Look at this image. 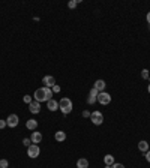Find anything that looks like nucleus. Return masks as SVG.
<instances>
[{
  "label": "nucleus",
  "mask_w": 150,
  "mask_h": 168,
  "mask_svg": "<svg viewBox=\"0 0 150 168\" xmlns=\"http://www.w3.org/2000/svg\"><path fill=\"white\" fill-rule=\"evenodd\" d=\"M35 101L38 102H48L50 99H53V90L48 87H39L36 92H35Z\"/></svg>",
  "instance_id": "obj_1"
},
{
  "label": "nucleus",
  "mask_w": 150,
  "mask_h": 168,
  "mask_svg": "<svg viewBox=\"0 0 150 168\" xmlns=\"http://www.w3.org/2000/svg\"><path fill=\"white\" fill-rule=\"evenodd\" d=\"M59 110L63 114H69L72 111V101L69 98H62V101L59 102Z\"/></svg>",
  "instance_id": "obj_2"
},
{
  "label": "nucleus",
  "mask_w": 150,
  "mask_h": 168,
  "mask_svg": "<svg viewBox=\"0 0 150 168\" xmlns=\"http://www.w3.org/2000/svg\"><path fill=\"white\" fill-rule=\"evenodd\" d=\"M27 155H29V158H38L39 155H41V149H39V146L38 144H30L29 147H27Z\"/></svg>",
  "instance_id": "obj_3"
},
{
  "label": "nucleus",
  "mask_w": 150,
  "mask_h": 168,
  "mask_svg": "<svg viewBox=\"0 0 150 168\" xmlns=\"http://www.w3.org/2000/svg\"><path fill=\"white\" fill-rule=\"evenodd\" d=\"M90 120H92L93 125L99 126L104 123V116H102V113H99V111H93L92 114H90Z\"/></svg>",
  "instance_id": "obj_4"
},
{
  "label": "nucleus",
  "mask_w": 150,
  "mask_h": 168,
  "mask_svg": "<svg viewBox=\"0 0 150 168\" xmlns=\"http://www.w3.org/2000/svg\"><path fill=\"white\" fill-rule=\"evenodd\" d=\"M98 101H99V104H102V105H108L110 102H111V95L107 92H101L99 95H98Z\"/></svg>",
  "instance_id": "obj_5"
},
{
  "label": "nucleus",
  "mask_w": 150,
  "mask_h": 168,
  "mask_svg": "<svg viewBox=\"0 0 150 168\" xmlns=\"http://www.w3.org/2000/svg\"><path fill=\"white\" fill-rule=\"evenodd\" d=\"M6 123H8L9 128H15V126H18V123H20V119H18L17 114H11V116L6 119Z\"/></svg>",
  "instance_id": "obj_6"
},
{
  "label": "nucleus",
  "mask_w": 150,
  "mask_h": 168,
  "mask_svg": "<svg viewBox=\"0 0 150 168\" xmlns=\"http://www.w3.org/2000/svg\"><path fill=\"white\" fill-rule=\"evenodd\" d=\"M42 83L45 84V87L53 89V86H56V80H54V77L47 75V77H44V78H42Z\"/></svg>",
  "instance_id": "obj_7"
},
{
  "label": "nucleus",
  "mask_w": 150,
  "mask_h": 168,
  "mask_svg": "<svg viewBox=\"0 0 150 168\" xmlns=\"http://www.w3.org/2000/svg\"><path fill=\"white\" fill-rule=\"evenodd\" d=\"M29 110H30L32 114H38L41 111V102L32 101V104H29Z\"/></svg>",
  "instance_id": "obj_8"
},
{
  "label": "nucleus",
  "mask_w": 150,
  "mask_h": 168,
  "mask_svg": "<svg viewBox=\"0 0 150 168\" xmlns=\"http://www.w3.org/2000/svg\"><path fill=\"white\" fill-rule=\"evenodd\" d=\"M93 87H95V89H96V90L101 93V92H104V90H105L107 84H105V81H104V80H96V81H95V84H93Z\"/></svg>",
  "instance_id": "obj_9"
},
{
  "label": "nucleus",
  "mask_w": 150,
  "mask_h": 168,
  "mask_svg": "<svg viewBox=\"0 0 150 168\" xmlns=\"http://www.w3.org/2000/svg\"><path fill=\"white\" fill-rule=\"evenodd\" d=\"M30 140H32V143L33 144H39L42 141V134L41 132H38V131H35V132H32Z\"/></svg>",
  "instance_id": "obj_10"
},
{
  "label": "nucleus",
  "mask_w": 150,
  "mask_h": 168,
  "mask_svg": "<svg viewBox=\"0 0 150 168\" xmlns=\"http://www.w3.org/2000/svg\"><path fill=\"white\" fill-rule=\"evenodd\" d=\"M47 108L50 110L51 113H53V111H57L59 110V102L56 101V99H50V101L47 102Z\"/></svg>",
  "instance_id": "obj_11"
},
{
  "label": "nucleus",
  "mask_w": 150,
  "mask_h": 168,
  "mask_svg": "<svg viewBox=\"0 0 150 168\" xmlns=\"http://www.w3.org/2000/svg\"><path fill=\"white\" fill-rule=\"evenodd\" d=\"M26 128L30 129V131H35V129L38 128V120H36V119H29V120L26 122Z\"/></svg>",
  "instance_id": "obj_12"
},
{
  "label": "nucleus",
  "mask_w": 150,
  "mask_h": 168,
  "mask_svg": "<svg viewBox=\"0 0 150 168\" xmlns=\"http://www.w3.org/2000/svg\"><path fill=\"white\" fill-rule=\"evenodd\" d=\"M54 138H56V141H59V143H63V141L66 140V132H63V131H57V132L54 134Z\"/></svg>",
  "instance_id": "obj_13"
},
{
  "label": "nucleus",
  "mask_w": 150,
  "mask_h": 168,
  "mask_svg": "<svg viewBox=\"0 0 150 168\" xmlns=\"http://www.w3.org/2000/svg\"><path fill=\"white\" fill-rule=\"evenodd\" d=\"M77 168H89V161L86 158H80L77 161Z\"/></svg>",
  "instance_id": "obj_14"
},
{
  "label": "nucleus",
  "mask_w": 150,
  "mask_h": 168,
  "mask_svg": "<svg viewBox=\"0 0 150 168\" xmlns=\"http://www.w3.org/2000/svg\"><path fill=\"white\" fill-rule=\"evenodd\" d=\"M104 162H105V165L111 167V165L114 164V156H113V155H105V156H104Z\"/></svg>",
  "instance_id": "obj_15"
},
{
  "label": "nucleus",
  "mask_w": 150,
  "mask_h": 168,
  "mask_svg": "<svg viewBox=\"0 0 150 168\" xmlns=\"http://www.w3.org/2000/svg\"><path fill=\"white\" fill-rule=\"evenodd\" d=\"M138 149H140L141 152H144V153H146V152L149 150V143H147L146 140L140 141V143H138Z\"/></svg>",
  "instance_id": "obj_16"
},
{
  "label": "nucleus",
  "mask_w": 150,
  "mask_h": 168,
  "mask_svg": "<svg viewBox=\"0 0 150 168\" xmlns=\"http://www.w3.org/2000/svg\"><path fill=\"white\" fill-rule=\"evenodd\" d=\"M78 3H80V0H71V2L68 3V6H69L71 9H75V8H77V5H78Z\"/></svg>",
  "instance_id": "obj_17"
},
{
  "label": "nucleus",
  "mask_w": 150,
  "mask_h": 168,
  "mask_svg": "<svg viewBox=\"0 0 150 168\" xmlns=\"http://www.w3.org/2000/svg\"><path fill=\"white\" fill-rule=\"evenodd\" d=\"M96 101H98V98H95V96H90V95L87 96V104H89V105H93V104H95Z\"/></svg>",
  "instance_id": "obj_18"
},
{
  "label": "nucleus",
  "mask_w": 150,
  "mask_h": 168,
  "mask_svg": "<svg viewBox=\"0 0 150 168\" xmlns=\"http://www.w3.org/2000/svg\"><path fill=\"white\" fill-rule=\"evenodd\" d=\"M9 167V162L6 159H0V168H8Z\"/></svg>",
  "instance_id": "obj_19"
},
{
  "label": "nucleus",
  "mask_w": 150,
  "mask_h": 168,
  "mask_svg": "<svg viewBox=\"0 0 150 168\" xmlns=\"http://www.w3.org/2000/svg\"><path fill=\"white\" fill-rule=\"evenodd\" d=\"M141 78H144V80L149 78V69H143L141 71Z\"/></svg>",
  "instance_id": "obj_20"
},
{
  "label": "nucleus",
  "mask_w": 150,
  "mask_h": 168,
  "mask_svg": "<svg viewBox=\"0 0 150 168\" xmlns=\"http://www.w3.org/2000/svg\"><path fill=\"white\" fill-rule=\"evenodd\" d=\"M89 95H90V96H95V98H98L99 92H98V90H96L95 87H92V89H90V93H89Z\"/></svg>",
  "instance_id": "obj_21"
},
{
  "label": "nucleus",
  "mask_w": 150,
  "mask_h": 168,
  "mask_svg": "<svg viewBox=\"0 0 150 168\" xmlns=\"http://www.w3.org/2000/svg\"><path fill=\"white\" fill-rule=\"evenodd\" d=\"M23 101H24L26 104H32V96H30V95H26L24 98H23Z\"/></svg>",
  "instance_id": "obj_22"
},
{
  "label": "nucleus",
  "mask_w": 150,
  "mask_h": 168,
  "mask_svg": "<svg viewBox=\"0 0 150 168\" xmlns=\"http://www.w3.org/2000/svg\"><path fill=\"white\" fill-rule=\"evenodd\" d=\"M23 144H24L26 147H29V146L32 144V140H30V138H24V140H23Z\"/></svg>",
  "instance_id": "obj_23"
},
{
  "label": "nucleus",
  "mask_w": 150,
  "mask_h": 168,
  "mask_svg": "<svg viewBox=\"0 0 150 168\" xmlns=\"http://www.w3.org/2000/svg\"><path fill=\"white\" fill-rule=\"evenodd\" d=\"M111 168H125V167H123V164H119V162H114V164L111 165Z\"/></svg>",
  "instance_id": "obj_24"
},
{
  "label": "nucleus",
  "mask_w": 150,
  "mask_h": 168,
  "mask_svg": "<svg viewBox=\"0 0 150 168\" xmlns=\"http://www.w3.org/2000/svg\"><path fill=\"white\" fill-rule=\"evenodd\" d=\"M8 126V123H6V120H0V129H5Z\"/></svg>",
  "instance_id": "obj_25"
},
{
  "label": "nucleus",
  "mask_w": 150,
  "mask_h": 168,
  "mask_svg": "<svg viewBox=\"0 0 150 168\" xmlns=\"http://www.w3.org/2000/svg\"><path fill=\"white\" fill-rule=\"evenodd\" d=\"M51 90H53V93H59V92H60V87L56 84V86H53V89H51Z\"/></svg>",
  "instance_id": "obj_26"
},
{
  "label": "nucleus",
  "mask_w": 150,
  "mask_h": 168,
  "mask_svg": "<svg viewBox=\"0 0 150 168\" xmlns=\"http://www.w3.org/2000/svg\"><path fill=\"white\" fill-rule=\"evenodd\" d=\"M146 161H147V162L150 164V150L146 152Z\"/></svg>",
  "instance_id": "obj_27"
},
{
  "label": "nucleus",
  "mask_w": 150,
  "mask_h": 168,
  "mask_svg": "<svg viewBox=\"0 0 150 168\" xmlns=\"http://www.w3.org/2000/svg\"><path fill=\"white\" fill-rule=\"evenodd\" d=\"M90 114H92V113H89L87 110H86V111H83V117H90Z\"/></svg>",
  "instance_id": "obj_28"
},
{
  "label": "nucleus",
  "mask_w": 150,
  "mask_h": 168,
  "mask_svg": "<svg viewBox=\"0 0 150 168\" xmlns=\"http://www.w3.org/2000/svg\"><path fill=\"white\" fill-rule=\"evenodd\" d=\"M146 20H147V23H149V26H150V12H147V17H146Z\"/></svg>",
  "instance_id": "obj_29"
},
{
  "label": "nucleus",
  "mask_w": 150,
  "mask_h": 168,
  "mask_svg": "<svg viewBox=\"0 0 150 168\" xmlns=\"http://www.w3.org/2000/svg\"><path fill=\"white\" fill-rule=\"evenodd\" d=\"M147 90H149V93H150V84H149V89H147Z\"/></svg>",
  "instance_id": "obj_30"
},
{
  "label": "nucleus",
  "mask_w": 150,
  "mask_h": 168,
  "mask_svg": "<svg viewBox=\"0 0 150 168\" xmlns=\"http://www.w3.org/2000/svg\"><path fill=\"white\" fill-rule=\"evenodd\" d=\"M105 168H111V167H108V165H107V167H105Z\"/></svg>",
  "instance_id": "obj_31"
}]
</instances>
